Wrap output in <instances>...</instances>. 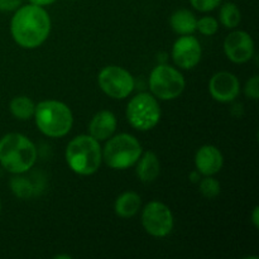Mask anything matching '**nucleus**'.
<instances>
[{
    "label": "nucleus",
    "instance_id": "nucleus-1",
    "mask_svg": "<svg viewBox=\"0 0 259 259\" xmlns=\"http://www.w3.org/2000/svg\"><path fill=\"white\" fill-rule=\"evenodd\" d=\"M52 22L45 7L35 4L20 5L10 20L13 40L24 50L40 47L50 37Z\"/></svg>",
    "mask_w": 259,
    "mask_h": 259
},
{
    "label": "nucleus",
    "instance_id": "nucleus-2",
    "mask_svg": "<svg viewBox=\"0 0 259 259\" xmlns=\"http://www.w3.org/2000/svg\"><path fill=\"white\" fill-rule=\"evenodd\" d=\"M37 161V147L22 133H8L0 138V164L12 175L29 171Z\"/></svg>",
    "mask_w": 259,
    "mask_h": 259
},
{
    "label": "nucleus",
    "instance_id": "nucleus-3",
    "mask_svg": "<svg viewBox=\"0 0 259 259\" xmlns=\"http://www.w3.org/2000/svg\"><path fill=\"white\" fill-rule=\"evenodd\" d=\"M67 166L80 176L96 174L103 163V148L100 142L90 134H80L68 142L65 151Z\"/></svg>",
    "mask_w": 259,
    "mask_h": 259
},
{
    "label": "nucleus",
    "instance_id": "nucleus-4",
    "mask_svg": "<svg viewBox=\"0 0 259 259\" xmlns=\"http://www.w3.org/2000/svg\"><path fill=\"white\" fill-rule=\"evenodd\" d=\"M33 118L40 133L50 138L67 136L73 125V114L70 106L58 100H43L35 104Z\"/></svg>",
    "mask_w": 259,
    "mask_h": 259
},
{
    "label": "nucleus",
    "instance_id": "nucleus-5",
    "mask_svg": "<svg viewBox=\"0 0 259 259\" xmlns=\"http://www.w3.org/2000/svg\"><path fill=\"white\" fill-rule=\"evenodd\" d=\"M142 153L141 142L133 134H114L106 139L103 148V162L109 168L123 171L136 166Z\"/></svg>",
    "mask_w": 259,
    "mask_h": 259
},
{
    "label": "nucleus",
    "instance_id": "nucleus-6",
    "mask_svg": "<svg viewBox=\"0 0 259 259\" xmlns=\"http://www.w3.org/2000/svg\"><path fill=\"white\" fill-rule=\"evenodd\" d=\"M125 115L129 124L137 131H152L161 120L162 111L158 99L148 93L137 94L129 100Z\"/></svg>",
    "mask_w": 259,
    "mask_h": 259
},
{
    "label": "nucleus",
    "instance_id": "nucleus-7",
    "mask_svg": "<svg viewBox=\"0 0 259 259\" xmlns=\"http://www.w3.org/2000/svg\"><path fill=\"white\" fill-rule=\"evenodd\" d=\"M148 85L154 98L169 101L177 99L184 93L186 81L179 68L167 63H159L151 71Z\"/></svg>",
    "mask_w": 259,
    "mask_h": 259
},
{
    "label": "nucleus",
    "instance_id": "nucleus-8",
    "mask_svg": "<svg viewBox=\"0 0 259 259\" xmlns=\"http://www.w3.org/2000/svg\"><path fill=\"white\" fill-rule=\"evenodd\" d=\"M98 83L105 95L115 100L128 98L136 88L133 75L124 67L116 65L104 67L98 75Z\"/></svg>",
    "mask_w": 259,
    "mask_h": 259
},
{
    "label": "nucleus",
    "instance_id": "nucleus-9",
    "mask_svg": "<svg viewBox=\"0 0 259 259\" xmlns=\"http://www.w3.org/2000/svg\"><path fill=\"white\" fill-rule=\"evenodd\" d=\"M142 227L147 234L153 238L169 235L175 227L174 212L164 202L149 201L142 209Z\"/></svg>",
    "mask_w": 259,
    "mask_h": 259
},
{
    "label": "nucleus",
    "instance_id": "nucleus-10",
    "mask_svg": "<svg viewBox=\"0 0 259 259\" xmlns=\"http://www.w3.org/2000/svg\"><path fill=\"white\" fill-rule=\"evenodd\" d=\"M172 60L181 70H192L200 63L202 48L199 39L192 34L181 35L172 46Z\"/></svg>",
    "mask_w": 259,
    "mask_h": 259
},
{
    "label": "nucleus",
    "instance_id": "nucleus-11",
    "mask_svg": "<svg viewBox=\"0 0 259 259\" xmlns=\"http://www.w3.org/2000/svg\"><path fill=\"white\" fill-rule=\"evenodd\" d=\"M255 52L254 40L245 30H233L224 39V53L233 63L249 62Z\"/></svg>",
    "mask_w": 259,
    "mask_h": 259
},
{
    "label": "nucleus",
    "instance_id": "nucleus-12",
    "mask_svg": "<svg viewBox=\"0 0 259 259\" xmlns=\"http://www.w3.org/2000/svg\"><path fill=\"white\" fill-rule=\"evenodd\" d=\"M209 93L219 103H232L240 94L239 78L229 71H219L210 78Z\"/></svg>",
    "mask_w": 259,
    "mask_h": 259
},
{
    "label": "nucleus",
    "instance_id": "nucleus-13",
    "mask_svg": "<svg viewBox=\"0 0 259 259\" xmlns=\"http://www.w3.org/2000/svg\"><path fill=\"white\" fill-rule=\"evenodd\" d=\"M224 166V156L218 147L205 144L196 151L195 167L202 176H215Z\"/></svg>",
    "mask_w": 259,
    "mask_h": 259
},
{
    "label": "nucleus",
    "instance_id": "nucleus-14",
    "mask_svg": "<svg viewBox=\"0 0 259 259\" xmlns=\"http://www.w3.org/2000/svg\"><path fill=\"white\" fill-rule=\"evenodd\" d=\"M118 126V120L113 111L100 110L91 118L89 124V134L96 141L104 142L114 136Z\"/></svg>",
    "mask_w": 259,
    "mask_h": 259
},
{
    "label": "nucleus",
    "instance_id": "nucleus-15",
    "mask_svg": "<svg viewBox=\"0 0 259 259\" xmlns=\"http://www.w3.org/2000/svg\"><path fill=\"white\" fill-rule=\"evenodd\" d=\"M136 166L137 175H138L139 180L144 184L153 182L159 176V172H161V163H159L158 156L152 151L142 153Z\"/></svg>",
    "mask_w": 259,
    "mask_h": 259
},
{
    "label": "nucleus",
    "instance_id": "nucleus-16",
    "mask_svg": "<svg viewBox=\"0 0 259 259\" xmlns=\"http://www.w3.org/2000/svg\"><path fill=\"white\" fill-rule=\"evenodd\" d=\"M142 209V199L137 192L125 191L116 197L114 202V212L121 219L136 217Z\"/></svg>",
    "mask_w": 259,
    "mask_h": 259
},
{
    "label": "nucleus",
    "instance_id": "nucleus-17",
    "mask_svg": "<svg viewBox=\"0 0 259 259\" xmlns=\"http://www.w3.org/2000/svg\"><path fill=\"white\" fill-rule=\"evenodd\" d=\"M197 18L191 10L179 9L172 13L169 18V24L175 33L180 35L192 34L196 30Z\"/></svg>",
    "mask_w": 259,
    "mask_h": 259
},
{
    "label": "nucleus",
    "instance_id": "nucleus-18",
    "mask_svg": "<svg viewBox=\"0 0 259 259\" xmlns=\"http://www.w3.org/2000/svg\"><path fill=\"white\" fill-rule=\"evenodd\" d=\"M10 113L18 120H29L34 116L35 103L25 95L15 96L9 104Z\"/></svg>",
    "mask_w": 259,
    "mask_h": 259
},
{
    "label": "nucleus",
    "instance_id": "nucleus-19",
    "mask_svg": "<svg viewBox=\"0 0 259 259\" xmlns=\"http://www.w3.org/2000/svg\"><path fill=\"white\" fill-rule=\"evenodd\" d=\"M219 22L227 29H235L242 20V13L239 7L233 2H227L220 4Z\"/></svg>",
    "mask_w": 259,
    "mask_h": 259
},
{
    "label": "nucleus",
    "instance_id": "nucleus-20",
    "mask_svg": "<svg viewBox=\"0 0 259 259\" xmlns=\"http://www.w3.org/2000/svg\"><path fill=\"white\" fill-rule=\"evenodd\" d=\"M10 189L13 194L19 199H29L33 195V185L22 175H14V177H12Z\"/></svg>",
    "mask_w": 259,
    "mask_h": 259
},
{
    "label": "nucleus",
    "instance_id": "nucleus-21",
    "mask_svg": "<svg viewBox=\"0 0 259 259\" xmlns=\"http://www.w3.org/2000/svg\"><path fill=\"white\" fill-rule=\"evenodd\" d=\"M199 190L202 196L211 200L219 196L222 186H220V182L214 179V176H204V179H200L199 181Z\"/></svg>",
    "mask_w": 259,
    "mask_h": 259
},
{
    "label": "nucleus",
    "instance_id": "nucleus-22",
    "mask_svg": "<svg viewBox=\"0 0 259 259\" xmlns=\"http://www.w3.org/2000/svg\"><path fill=\"white\" fill-rule=\"evenodd\" d=\"M196 30H199L202 35H206V37L217 34L219 30V20L210 15L201 17L196 22Z\"/></svg>",
    "mask_w": 259,
    "mask_h": 259
},
{
    "label": "nucleus",
    "instance_id": "nucleus-23",
    "mask_svg": "<svg viewBox=\"0 0 259 259\" xmlns=\"http://www.w3.org/2000/svg\"><path fill=\"white\" fill-rule=\"evenodd\" d=\"M191 7L200 13H209L217 9L223 0H189Z\"/></svg>",
    "mask_w": 259,
    "mask_h": 259
},
{
    "label": "nucleus",
    "instance_id": "nucleus-24",
    "mask_svg": "<svg viewBox=\"0 0 259 259\" xmlns=\"http://www.w3.org/2000/svg\"><path fill=\"white\" fill-rule=\"evenodd\" d=\"M244 93L245 96L250 100L257 101L259 99V77L257 75L250 77L249 80L245 82L244 86Z\"/></svg>",
    "mask_w": 259,
    "mask_h": 259
},
{
    "label": "nucleus",
    "instance_id": "nucleus-25",
    "mask_svg": "<svg viewBox=\"0 0 259 259\" xmlns=\"http://www.w3.org/2000/svg\"><path fill=\"white\" fill-rule=\"evenodd\" d=\"M22 4L23 0H0V12H15Z\"/></svg>",
    "mask_w": 259,
    "mask_h": 259
},
{
    "label": "nucleus",
    "instance_id": "nucleus-26",
    "mask_svg": "<svg viewBox=\"0 0 259 259\" xmlns=\"http://www.w3.org/2000/svg\"><path fill=\"white\" fill-rule=\"evenodd\" d=\"M250 218H252L250 220H252L254 228H259V206H254V209H253Z\"/></svg>",
    "mask_w": 259,
    "mask_h": 259
},
{
    "label": "nucleus",
    "instance_id": "nucleus-27",
    "mask_svg": "<svg viewBox=\"0 0 259 259\" xmlns=\"http://www.w3.org/2000/svg\"><path fill=\"white\" fill-rule=\"evenodd\" d=\"M30 4L39 5V7H48V5H52L53 3H56L57 0H28Z\"/></svg>",
    "mask_w": 259,
    "mask_h": 259
},
{
    "label": "nucleus",
    "instance_id": "nucleus-28",
    "mask_svg": "<svg viewBox=\"0 0 259 259\" xmlns=\"http://www.w3.org/2000/svg\"><path fill=\"white\" fill-rule=\"evenodd\" d=\"M190 177H191V181L192 182H195V184H199V181H200V179H201V177H200V174L197 171H195V172H192L191 175H190Z\"/></svg>",
    "mask_w": 259,
    "mask_h": 259
},
{
    "label": "nucleus",
    "instance_id": "nucleus-29",
    "mask_svg": "<svg viewBox=\"0 0 259 259\" xmlns=\"http://www.w3.org/2000/svg\"><path fill=\"white\" fill-rule=\"evenodd\" d=\"M55 258L56 259H71L72 257H71V255H67V254H57V255H55Z\"/></svg>",
    "mask_w": 259,
    "mask_h": 259
},
{
    "label": "nucleus",
    "instance_id": "nucleus-30",
    "mask_svg": "<svg viewBox=\"0 0 259 259\" xmlns=\"http://www.w3.org/2000/svg\"><path fill=\"white\" fill-rule=\"evenodd\" d=\"M0 211H2V201H0Z\"/></svg>",
    "mask_w": 259,
    "mask_h": 259
}]
</instances>
